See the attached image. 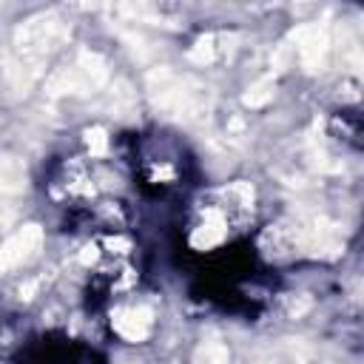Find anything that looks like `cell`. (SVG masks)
<instances>
[{
    "mask_svg": "<svg viewBox=\"0 0 364 364\" xmlns=\"http://www.w3.org/2000/svg\"><path fill=\"white\" fill-rule=\"evenodd\" d=\"M145 88L151 102L168 117H176L185 122H202L210 114V91L191 77L173 74L165 65L148 71Z\"/></svg>",
    "mask_w": 364,
    "mask_h": 364,
    "instance_id": "obj_1",
    "label": "cell"
},
{
    "mask_svg": "<svg viewBox=\"0 0 364 364\" xmlns=\"http://www.w3.org/2000/svg\"><path fill=\"white\" fill-rule=\"evenodd\" d=\"M71 28L54 14H37L14 28V51L20 63H43L46 54L68 40Z\"/></svg>",
    "mask_w": 364,
    "mask_h": 364,
    "instance_id": "obj_2",
    "label": "cell"
},
{
    "mask_svg": "<svg viewBox=\"0 0 364 364\" xmlns=\"http://www.w3.org/2000/svg\"><path fill=\"white\" fill-rule=\"evenodd\" d=\"M43 247V230L40 225H23L17 233H11L6 242H3V250H0V267L3 273H11L14 267L26 264L28 259H34Z\"/></svg>",
    "mask_w": 364,
    "mask_h": 364,
    "instance_id": "obj_3",
    "label": "cell"
},
{
    "mask_svg": "<svg viewBox=\"0 0 364 364\" xmlns=\"http://www.w3.org/2000/svg\"><path fill=\"white\" fill-rule=\"evenodd\" d=\"M111 327L117 336L125 341H142L148 338L154 327V310L148 304H131V307H117L111 313Z\"/></svg>",
    "mask_w": 364,
    "mask_h": 364,
    "instance_id": "obj_4",
    "label": "cell"
},
{
    "mask_svg": "<svg viewBox=\"0 0 364 364\" xmlns=\"http://www.w3.org/2000/svg\"><path fill=\"white\" fill-rule=\"evenodd\" d=\"M293 43H296L299 63H301L307 71H316V68L324 63L327 48H330L327 31H324V28H318V26H301V28H296Z\"/></svg>",
    "mask_w": 364,
    "mask_h": 364,
    "instance_id": "obj_5",
    "label": "cell"
},
{
    "mask_svg": "<svg viewBox=\"0 0 364 364\" xmlns=\"http://www.w3.org/2000/svg\"><path fill=\"white\" fill-rule=\"evenodd\" d=\"M71 71H74V80H77V94L97 91L108 82V65L97 51H80Z\"/></svg>",
    "mask_w": 364,
    "mask_h": 364,
    "instance_id": "obj_6",
    "label": "cell"
},
{
    "mask_svg": "<svg viewBox=\"0 0 364 364\" xmlns=\"http://www.w3.org/2000/svg\"><path fill=\"white\" fill-rule=\"evenodd\" d=\"M225 233H228V222H225V216L216 213V210H205V219L196 225L191 242H193L199 250H208V247L219 245V242L225 239Z\"/></svg>",
    "mask_w": 364,
    "mask_h": 364,
    "instance_id": "obj_7",
    "label": "cell"
},
{
    "mask_svg": "<svg viewBox=\"0 0 364 364\" xmlns=\"http://www.w3.org/2000/svg\"><path fill=\"white\" fill-rule=\"evenodd\" d=\"M0 185L6 193H17L26 188V165L14 156H6L0 165Z\"/></svg>",
    "mask_w": 364,
    "mask_h": 364,
    "instance_id": "obj_8",
    "label": "cell"
},
{
    "mask_svg": "<svg viewBox=\"0 0 364 364\" xmlns=\"http://www.w3.org/2000/svg\"><path fill=\"white\" fill-rule=\"evenodd\" d=\"M108 108L114 114H119V117H125L134 108V91H131V85L125 80H117L114 88L108 91Z\"/></svg>",
    "mask_w": 364,
    "mask_h": 364,
    "instance_id": "obj_9",
    "label": "cell"
},
{
    "mask_svg": "<svg viewBox=\"0 0 364 364\" xmlns=\"http://www.w3.org/2000/svg\"><path fill=\"white\" fill-rule=\"evenodd\" d=\"M230 353L222 341H202L193 353V364H228Z\"/></svg>",
    "mask_w": 364,
    "mask_h": 364,
    "instance_id": "obj_10",
    "label": "cell"
},
{
    "mask_svg": "<svg viewBox=\"0 0 364 364\" xmlns=\"http://www.w3.org/2000/svg\"><path fill=\"white\" fill-rule=\"evenodd\" d=\"M270 97H273V80H270V77H262V80H256V82L245 91L242 102L250 105V108H259V105L270 102Z\"/></svg>",
    "mask_w": 364,
    "mask_h": 364,
    "instance_id": "obj_11",
    "label": "cell"
},
{
    "mask_svg": "<svg viewBox=\"0 0 364 364\" xmlns=\"http://www.w3.org/2000/svg\"><path fill=\"white\" fill-rule=\"evenodd\" d=\"M213 57H216V37H210V34L199 37V40L191 46V51H188V60L196 63V65L213 63Z\"/></svg>",
    "mask_w": 364,
    "mask_h": 364,
    "instance_id": "obj_12",
    "label": "cell"
},
{
    "mask_svg": "<svg viewBox=\"0 0 364 364\" xmlns=\"http://www.w3.org/2000/svg\"><path fill=\"white\" fill-rule=\"evenodd\" d=\"M85 145H88L91 156H102V154L108 151V136H105V131H102V128H88V131H85Z\"/></svg>",
    "mask_w": 364,
    "mask_h": 364,
    "instance_id": "obj_13",
    "label": "cell"
},
{
    "mask_svg": "<svg viewBox=\"0 0 364 364\" xmlns=\"http://www.w3.org/2000/svg\"><path fill=\"white\" fill-rule=\"evenodd\" d=\"M43 282H46V279H43V276H37V279H28L26 284H20V287H17L20 299H26V301H28V299H34V293L43 287Z\"/></svg>",
    "mask_w": 364,
    "mask_h": 364,
    "instance_id": "obj_14",
    "label": "cell"
},
{
    "mask_svg": "<svg viewBox=\"0 0 364 364\" xmlns=\"http://www.w3.org/2000/svg\"><path fill=\"white\" fill-rule=\"evenodd\" d=\"M80 259H82L85 264H88V262H94V259H97V247H94V245H85V247H82V253H80Z\"/></svg>",
    "mask_w": 364,
    "mask_h": 364,
    "instance_id": "obj_15",
    "label": "cell"
}]
</instances>
